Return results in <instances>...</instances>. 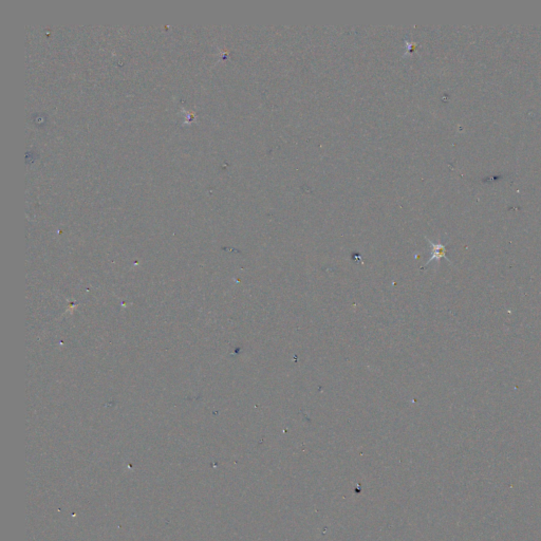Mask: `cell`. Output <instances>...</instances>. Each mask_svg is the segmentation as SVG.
Here are the masks:
<instances>
[{
  "instance_id": "6da1fadb",
  "label": "cell",
  "mask_w": 541,
  "mask_h": 541,
  "mask_svg": "<svg viewBox=\"0 0 541 541\" xmlns=\"http://www.w3.org/2000/svg\"><path fill=\"white\" fill-rule=\"evenodd\" d=\"M427 241L429 242V245L431 246V257L430 259L427 261L426 264H429L431 261H440L442 258H445L447 261H449V259L447 258L446 256V247H445L444 245H442V243H434L430 240L427 239Z\"/></svg>"
}]
</instances>
